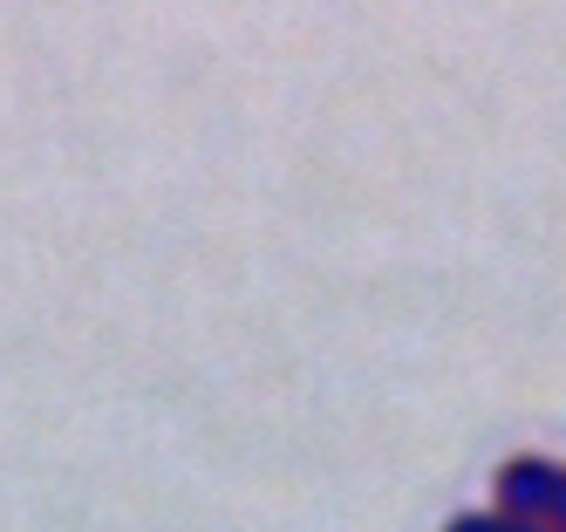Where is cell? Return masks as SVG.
<instances>
[{"instance_id":"cell-1","label":"cell","mask_w":566,"mask_h":532,"mask_svg":"<svg viewBox=\"0 0 566 532\" xmlns=\"http://www.w3.org/2000/svg\"><path fill=\"white\" fill-rule=\"evenodd\" d=\"M505 519L512 525H566V478L539 471V465H518L505 471Z\"/></svg>"},{"instance_id":"cell-2","label":"cell","mask_w":566,"mask_h":532,"mask_svg":"<svg viewBox=\"0 0 566 532\" xmlns=\"http://www.w3.org/2000/svg\"><path fill=\"white\" fill-rule=\"evenodd\" d=\"M458 532H533V525H512V519H464Z\"/></svg>"}]
</instances>
